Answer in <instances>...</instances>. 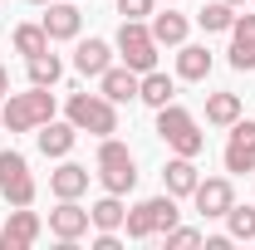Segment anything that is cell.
<instances>
[{
  "instance_id": "6da1fadb",
  "label": "cell",
  "mask_w": 255,
  "mask_h": 250,
  "mask_svg": "<svg viewBox=\"0 0 255 250\" xmlns=\"http://www.w3.org/2000/svg\"><path fill=\"white\" fill-rule=\"evenodd\" d=\"M49 118H54V94L39 89V84H30L25 94H5V103H0V123L10 132H34Z\"/></svg>"
},
{
  "instance_id": "7a4b0ae2",
  "label": "cell",
  "mask_w": 255,
  "mask_h": 250,
  "mask_svg": "<svg viewBox=\"0 0 255 250\" xmlns=\"http://www.w3.org/2000/svg\"><path fill=\"white\" fill-rule=\"evenodd\" d=\"M157 137L167 142V152H177V157H201V147H206V132L196 127V118L177 98L167 108H157Z\"/></svg>"
},
{
  "instance_id": "3957f363",
  "label": "cell",
  "mask_w": 255,
  "mask_h": 250,
  "mask_svg": "<svg viewBox=\"0 0 255 250\" xmlns=\"http://www.w3.org/2000/svg\"><path fill=\"white\" fill-rule=\"evenodd\" d=\"M98 182H103V191H113V196H128V191L137 187V162H132V152H128V142H118V137H98Z\"/></svg>"
},
{
  "instance_id": "277c9868",
  "label": "cell",
  "mask_w": 255,
  "mask_h": 250,
  "mask_svg": "<svg viewBox=\"0 0 255 250\" xmlns=\"http://www.w3.org/2000/svg\"><path fill=\"white\" fill-rule=\"evenodd\" d=\"M64 113H69V123L79 132H94V137H113L118 132V103L103 94H69Z\"/></svg>"
},
{
  "instance_id": "5b68a950",
  "label": "cell",
  "mask_w": 255,
  "mask_h": 250,
  "mask_svg": "<svg viewBox=\"0 0 255 250\" xmlns=\"http://www.w3.org/2000/svg\"><path fill=\"white\" fill-rule=\"evenodd\" d=\"M157 39H152V30H147V20H123L118 25V54H123V64L132 69V74H147V69H157Z\"/></svg>"
},
{
  "instance_id": "8992f818",
  "label": "cell",
  "mask_w": 255,
  "mask_h": 250,
  "mask_svg": "<svg viewBox=\"0 0 255 250\" xmlns=\"http://www.w3.org/2000/svg\"><path fill=\"white\" fill-rule=\"evenodd\" d=\"M0 191H5L10 206H34V196H39V182L30 177V162L15 147L0 152Z\"/></svg>"
},
{
  "instance_id": "52a82bcc",
  "label": "cell",
  "mask_w": 255,
  "mask_h": 250,
  "mask_svg": "<svg viewBox=\"0 0 255 250\" xmlns=\"http://www.w3.org/2000/svg\"><path fill=\"white\" fill-rule=\"evenodd\" d=\"M191 206L206 221H221L226 211L236 206V182H231V177H201L196 191H191Z\"/></svg>"
},
{
  "instance_id": "ba28073f",
  "label": "cell",
  "mask_w": 255,
  "mask_h": 250,
  "mask_svg": "<svg viewBox=\"0 0 255 250\" xmlns=\"http://www.w3.org/2000/svg\"><path fill=\"white\" fill-rule=\"evenodd\" d=\"M226 172L241 177V172H255V118H236L231 123V142H226Z\"/></svg>"
},
{
  "instance_id": "9c48e42d",
  "label": "cell",
  "mask_w": 255,
  "mask_h": 250,
  "mask_svg": "<svg viewBox=\"0 0 255 250\" xmlns=\"http://www.w3.org/2000/svg\"><path fill=\"white\" fill-rule=\"evenodd\" d=\"M39 231H44L39 211H30V206H15V211H10V221L0 226V246H5V250H30L34 241H39Z\"/></svg>"
},
{
  "instance_id": "30bf717a",
  "label": "cell",
  "mask_w": 255,
  "mask_h": 250,
  "mask_svg": "<svg viewBox=\"0 0 255 250\" xmlns=\"http://www.w3.org/2000/svg\"><path fill=\"white\" fill-rule=\"evenodd\" d=\"M39 25H44V34H49V44H59V39H79L84 15H79V5H74V0H49Z\"/></svg>"
},
{
  "instance_id": "8fae6325",
  "label": "cell",
  "mask_w": 255,
  "mask_h": 250,
  "mask_svg": "<svg viewBox=\"0 0 255 250\" xmlns=\"http://www.w3.org/2000/svg\"><path fill=\"white\" fill-rule=\"evenodd\" d=\"M89 231H94V221H89V211H84L79 201H59V206L49 211V236H54L59 246L64 241H84Z\"/></svg>"
},
{
  "instance_id": "7c38bea8",
  "label": "cell",
  "mask_w": 255,
  "mask_h": 250,
  "mask_svg": "<svg viewBox=\"0 0 255 250\" xmlns=\"http://www.w3.org/2000/svg\"><path fill=\"white\" fill-rule=\"evenodd\" d=\"M89 167L84 162H69V157H59V167L49 172V191H54V201H79L84 191H89Z\"/></svg>"
},
{
  "instance_id": "4fadbf2b",
  "label": "cell",
  "mask_w": 255,
  "mask_h": 250,
  "mask_svg": "<svg viewBox=\"0 0 255 250\" xmlns=\"http://www.w3.org/2000/svg\"><path fill=\"white\" fill-rule=\"evenodd\" d=\"M34 142H39V152L44 157H54V162H59V157H69L74 152V142H79V127L69 123V118H49V123H39L34 127Z\"/></svg>"
},
{
  "instance_id": "5bb4252c",
  "label": "cell",
  "mask_w": 255,
  "mask_h": 250,
  "mask_svg": "<svg viewBox=\"0 0 255 250\" xmlns=\"http://www.w3.org/2000/svg\"><path fill=\"white\" fill-rule=\"evenodd\" d=\"M226 59H231V69H241V74H251V69H255V15H236Z\"/></svg>"
},
{
  "instance_id": "9a60e30c",
  "label": "cell",
  "mask_w": 255,
  "mask_h": 250,
  "mask_svg": "<svg viewBox=\"0 0 255 250\" xmlns=\"http://www.w3.org/2000/svg\"><path fill=\"white\" fill-rule=\"evenodd\" d=\"M196 182H201V172H196V157H167V167H162V191H172L177 201L182 196H191L196 191Z\"/></svg>"
},
{
  "instance_id": "2e32d148",
  "label": "cell",
  "mask_w": 255,
  "mask_h": 250,
  "mask_svg": "<svg viewBox=\"0 0 255 250\" xmlns=\"http://www.w3.org/2000/svg\"><path fill=\"white\" fill-rule=\"evenodd\" d=\"M147 30H152V39L157 44H167V49H177V44H187V34H191V20L182 15V10H152V20H147Z\"/></svg>"
},
{
  "instance_id": "e0dca14e",
  "label": "cell",
  "mask_w": 255,
  "mask_h": 250,
  "mask_svg": "<svg viewBox=\"0 0 255 250\" xmlns=\"http://www.w3.org/2000/svg\"><path fill=\"white\" fill-rule=\"evenodd\" d=\"M137 79H142V74H132L128 64H108V69L98 74V94L113 98V103H132V98H137Z\"/></svg>"
},
{
  "instance_id": "ac0fdd59",
  "label": "cell",
  "mask_w": 255,
  "mask_h": 250,
  "mask_svg": "<svg viewBox=\"0 0 255 250\" xmlns=\"http://www.w3.org/2000/svg\"><path fill=\"white\" fill-rule=\"evenodd\" d=\"M108 64H113V44H108V39H79V49H74V69H79L84 79H98Z\"/></svg>"
},
{
  "instance_id": "d6986e66",
  "label": "cell",
  "mask_w": 255,
  "mask_h": 250,
  "mask_svg": "<svg viewBox=\"0 0 255 250\" xmlns=\"http://www.w3.org/2000/svg\"><path fill=\"white\" fill-rule=\"evenodd\" d=\"M211 49L206 44H177V79H187V84H201L206 74H211Z\"/></svg>"
},
{
  "instance_id": "ffe728a7",
  "label": "cell",
  "mask_w": 255,
  "mask_h": 250,
  "mask_svg": "<svg viewBox=\"0 0 255 250\" xmlns=\"http://www.w3.org/2000/svg\"><path fill=\"white\" fill-rule=\"evenodd\" d=\"M137 98H142L147 108H167V103L177 98V79L162 74V69H147V74L137 79Z\"/></svg>"
},
{
  "instance_id": "44dd1931",
  "label": "cell",
  "mask_w": 255,
  "mask_h": 250,
  "mask_svg": "<svg viewBox=\"0 0 255 250\" xmlns=\"http://www.w3.org/2000/svg\"><path fill=\"white\" fill-rule=\"evenodd\" d=\"M123 216H128V206H123V196H113V191H103L94 206H89L94 231H123Z\"/></svg>"
},
{
  "instance_id": "7402d4cb",
  "label": "cell",
  "mask_w": 255,
  "mask_h": 250,
  "mask_svg": "<svg viewBox=\"0 0 255 250\" xmlns=\"http://www.w3.org/2000/svg\"><path fill=\"white\" fill-rule=\"evenodd\" d=\"M196 25H201L206 34H231V25H236V5H226V0L201 5V10H196Z\"/></svg>"
},
{
  "instance_id": "603a6c76",
  "label": "cell",
  "mask_w": 255,
  "mask_h": 250,
  "mask_svg": "<svg viewBox=\"0 0 255 250\" xmlns=\"http://www.w3.org/2000/svg\"><path fill=\"white\" fill-rule=\"evenodd\" d=\"M25 64H30V84H39V89H54V84L64 79V59L49 54V49L34 54V59H25Z\"/></svg>"
},
{
  "instance_id": "cb8c5ba5",
  "label": "cell",
  "mask_w": 255,
  "mask_h": 250,
  "mask_svg": "<svg viewBox=\"0 0 255 250\" xmlns=\"http://www.w3.org/2000/svg\"><path fill=\"white\" fill-rule=\"evenodd\" d=\"M241 118V94H211L206 98V123L211 127H231Z\"/></svg>"
},
{
  "instance_id": "d4e9b609",
  "label": "cell",
  "mask_w": 255,
  "mask_h": 250,
  "mask_svg": "<svg viewBox=\"0 0 255 250\" xmlns=\"http://www.w3.org/2000/svg\"><path fill=\"white\" fill-rule=\"evenodd\" d=\"M123 231H128V241H152V236H157V221H152V206H147V201L128 206V216H123Z\"/></svg>"
},
{
  "instance_id": "484cf974",
  "label": "cell",
  "mask_w": 255,
  "mask_h": 250,
  "mask_svg": "<svg viewBox=\"0 0 255 250\" xmlns=\"http://www.w3.org/2000/svg\"><path fill=\"white\" fill-rule=\"evenodd\" d=\"M221 221H226V236H231V241H255V206H241V201H236Z\"/></svg>"
},
{
  "instance_id": "4316f807",
  "label": "cell",
  "mask_w": 255,
  "mask_h": 250,
  "mask_svg": "<svg viewBox=\"0 0 255 250\" xmlns=\"http://www.w3.org/2000/svg\"><path fill=\"white\" fill-rule=\"evenodd\" d=\"M15 49H20L25 59L44 54V49H49V34H44V25H15Z\"/></svg>"
},
{
  "instance_id": "83f0119b",
  "label": "cell",
  "mask_w": 255,
  "mask_h": 250,
  "mask_svg": "<svg viewBox=\"0 0 255 250\" xmlns=\"http://www.w3.org/2000/svg\"><path fill=\"white\" fill-rule=\"evenodd\" d=\"M147 206H152V221H157V236H167V231L182 221V211H177V196H172V191H162V196H147Z\"/></svg>"
},
{
  "instance_id": "f1b7e54d",
  "label": "cell",
  "mask_w": 255,
  "mask_h": 250,
  "mask_svg": "<svg viewBox=\"0 0 255 250\" xmlns=\"http://www.w3.org/2000/svg\"><path fill=\"white\" fill-rule=\"evenodd\" d=\"M162 241H167V250H196V246H206V236H201L196 226H172Z\"/></svg>"
},
{
  "instance_id": "f546056e",
  "label": "cell",
  "mask_w": 255,
  "mask_h": 250,
  "mask_svg": "<svg viewBox=\"0 0 255 250\" xmlns=\"http://www.w3.org/2000/svg\"><path fill=\"white\" fill-rule=\"evenodd\" d=\"M152 10H157V0H118L123 20H152Z\"/></svg>"
},
{
  "instance_id": "4dcf8cb0",
  "label": "cell",
  "mask_w": 255,
  "mask_h": 250,
  "mask_svg": "<svg viewBox=\"0 0 255 250\" xmlns=\"http://www.w3.org/2000/svg\"><path fill=\"white\" fill-rule=\"evenodd\" d=\"M94 250H118V231H98V236H94Z\"/></svg>"
},
{
  "instance_id": "1f68e13d",
  "label": "cell",
  "mask_w": 255,
  "mask_h": 250,
  "mask_svg": "<svg viewBox=\"0 0 255 250\" xmlns=\"http://www.w3.org/2000/svg\"><path fill=\"white\" fill-rule=\"evenodd\" d=\"M5 94H10V69L0 64V103H5Z\"/></svg>"
},
{
  "instance_id": "d6a6232c",
  "label": "cell",
  "mask_w": 255,
  "mask_h": 250,
  "mask_svg": "<svg viewBox=\"0 0 255 250\" xmlns=\"http://www.w3.org/2000/svg\"><path fill=\"white\" fill-rule=\"evenodd\" d=\"M226 5H236V10H241V5H246V0H226Z\"/></svg>"
},
{
  "instance_id": "836d02e7",
  "label": "cell",
  "mask_w": 255,
  "mask_h": 250,
  "mask_svg": "<svg viewBox=\"0 0 255 250\" xmlns=\"http://www.w3.org/2000/svg\"><path fill=\"white\" fill-rule=\"evenodd\" d=\"M30 5H49V0H30Z\"/></svg>"
},
{
  "instance_id": "e575fe53",
  "label": "cell",
  "mask_w": 255,
  "mask_h": 250,
  "mask_svg": "<svg viewBox=\"0 0 255 250\" xmlns=\"http://www.w3.org/2000/svg\"><path fill=\"white\" fill-rule=\"evenodd\" d=\"M162 5H177V0H162Z\"/></svg>"
},
{
  "instance_id": "d590c367",
  "label": "cell",
  "mask_w": 255,
  "mask_h": 250,
  "mask_svg": "<svg viewBox=\"0 0 255 250\" xmlns=\"http://www.w3.org/2000/svg\"><path fill=\"white\" fill-rule=\"evenodd\" d=\"M251 246H255V241H251Z\"/></svg>"
},
{
  "instance_id": "8d00e7d4",
  "label": "cell",
  "mask_w": 255,
  "mask_h": 250,
  "mask_svg": "<svg viewBox=\"0 0 255 250\" xmlns=\"http://www.w3.org/2000/svg\"><path fill=\"white\" fill-rule=\"evenodd\" d=\"M0 127H5V123H0Z\"/></svg>"
}]
</instances>
